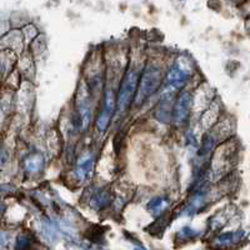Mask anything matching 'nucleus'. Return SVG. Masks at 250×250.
Masks as SVG:
<instances>
[{
	"label": "nucleus",
	"mask_w": 250,
	"mask_h": 250,
	"mask_svg": "<svg viewBox=\"0 0 250 250\" xmlns=\"http://www.w3.org/2000/svg\"><path fill=\"white\" fill-rule=\"evenodd\" d=\"M137 83H138V74L137 71L129 70L126 75L124 77L120 85L119 95L117 99V110L118 113H123L125 109L128 108L130 104L131 97L137 90Z\"/></svg>",
	"instance_id": "nucleus-2"
},
{
	"label": "nucleus",
	"mask_w": 250,
	"mask_h": 250,
	"mask_svg": "<svg viewBox=\"0 0 250 250\" xmlns=\"http://www.w3.org/2000/svg\"><path fill=\"white\" fill-rule=\"evenodd\" d=\"M78 109H79L80 115V128H82V130H85L89 125L90 102H89L88 94H86V90L84 86H83L82 90L79 91V97H78Z\"/></svg>",
	"instance_id": "nucleus-5"
},
{
	"label": "nucleus",
	"mask_w": 250,
	"mask_h": 250,
	"mask_svg": "<svg viewBox=\"0 0 250 250\" xmlns=\"http://www.w3.org/2000/svg\"><path fill=\"white\" fill-rule=\"evenodd\" d=\"M165 205V202L162 199V198H158V199H154L153 202L149 204V209H150L151 211H158L160 210V209H163V207Z\"/></svg>",
	"instance_id": "nucleus-10"
},
{
	"label": "nucleus",
	"mask_w": 250,
	"mask_h": 250,
	"mask_svg": "<svg viewBox=\"0 0 250 250\" xmlns=\"http://www.w3.org/2000/svg\"><path fill=\"white\" fill-rule=\"evenodd\" d=\"M114 98H113V93L111 91H106L105 93V99H104V109L103 111L109 115H113V111H114Z\"/></svg>",
	"instance_id": "nucleus-8"
},
{
	"label": "nucleus",
	"mask_w": 250,
	"mask_h": 250,
	"mask_svg": "<svg viewBox=\"0 0 250 250\" xmlns=\"http://www.w3.org/2000/svg\"><path fill=\"white\" fill-rule=\"evenodd\" d=\"M91 165H93V158H91V155H85L84 158L80 159L77 168V174L79 176V179H85L86 175L90 173Z\"/></svg>",
	"instance_id": "nucleus-6"
},
{
	"label": "nucleus",
	"mask_w": 250,
	"mask_h": 250,
	"mask_svg": "<svg viewBox=\"0 0 250 250\" xmlns=\"http://www.w3.org/2000/svg\"><path fill=\"white\" fill-rule=\"evenodd\" d=\"M188 78H189V73L185 71L182 66L175 65L169 70L168 75H167V88L173 89V90H176V89L182 88L187 83Z\"/></svg>",
	"instance_id": "nucleus-3"
},
{
	"label": "nucleus",
	"mask_w": 250,
	"mask_h": 250,
	"mask_svg": "<svg viewBox=\"0 0 250 250\" xmlns=\"http://www.w3.org/2000/svg\"><path fill=\"white\" fill-rule=\"evenodd\" d=\"M43 167V156L40 154H33L25 160V168L30 173H37Z\"/></svg>",
	"instance_id": "nucleus-7"
},
{
	"label": "nucleus",
	"mask_w": 250,
	"mask_h": 250,
	"mask_svg": "<svg viewBox=\"0 0 250 250\" xmlns=\"http://www.w3.org/2000/svg\"><path fill=\"white\" fill-rule=\"evenodd\" d=\"M191 106V97L190 94L184 91L180 94L179 99L176 102L175 108H174V120L176 123H183L188 118L189 113H190Z\"/></svg>",
	"instance_id": "nucleus-4"
},
{
	"label": "nucleus",
	"mask_w": 250,
	"mask_h": 250,
	"mask_svg": "<svg viewBox=\"0 0 250 250\" xmlns=\"http://www.w3.org/2000/svg\"><path fill=\"white\" fill-rule=\"evenodd\" d=\"M160 82H162V75L160 70L155 66H148L143 73L142 79H140L139 88L137 91V97H135V104L140 105L142 103L150 97L151 94L159 88Z\"/></svg>",
	"instance_id": "nucleus-1"
},
{
	"label": "nucleus",
	"mask_w": 250,
	"mask_h": 250,
	"mask_svg": "<svg viewBox=\"0 0 250 250\" xmlns=\"http://www.w3.org/2000/svg\"><path fill=\"white\" fill-rule=\"evenodd\" d=\"M43 235L45 236V238H48L49 240H53V239L55 238V229L53 228V225L50 224V223H43Z\"/></svg>",
	"instance_id": "nucleus-9"
}]
</instances>
